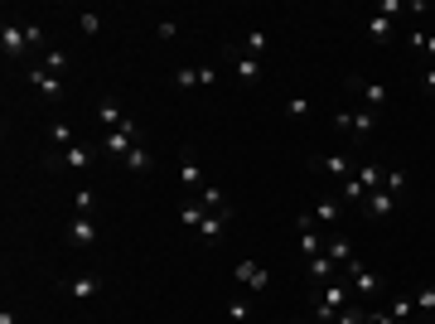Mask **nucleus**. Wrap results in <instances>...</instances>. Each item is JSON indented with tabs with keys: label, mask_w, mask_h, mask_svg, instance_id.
<instances>
[{
	"label": "nucleus",
	"mask_w": 435,
	"mask_h": 324,
	"mask_svg": "<svg viewBox=\"0 0 435 324\" xmlns=\"http://www.w3.org/2000/svg\"><path fill=\"white\" fill-rule=\"evenodd\" d=\"M392 208H397V194H387V189H373V194H368V203H363V213H368V218H387Z\"/></svg>",
	"instance_id": "obj_13"
},
{
	"label": "nucleus",
	"mask_w": 435,
	"mask_h": 324,
	"mask_svg": "<svg viewBox=\"0 0 435 324\" xmlns=\"http://www.w3.org/2000/svg\"><path fill=\"white\" fill-rule=\"evenodd\" d=\"M344 199H349V203H358V208L368 203V189L358 184V174H354V179H344Z\"/></svg>",
	"instance_id": "obj_36"
},
{
	"label": "nucleus",
	"mask_w": 435,
	"mask_h": 324,
	"mask_svg": "<svg viewBox=\"0 0 435 324\" xmlns=\"http://www.w3.org/2000/svg\"><path fill=\"white\" fill-rule=\"evenodd\" d=\"M344 271L354 276L358 296H373V291H378V286H382V276H378V271H373V267H368V262H358V257H354V262H344Z\"/></svg>",
	"instance_id": "obj_8"
},
{
	"label": "nucleus",
	"mask_w": 435,
	"mask_h": 324,
	"mask_svg": "<svg viewBox=\"0 0 435 324\" xmlns=\"http://www.w3.org/2000/svg\"><path fill=\"white\" fill-rule=\"evenodd\" d=\"M382 179H387V169H382V164H363V169H358V184H363L368 194L382 189Z\"/></svg>",
	"instance_id": "obj_24"
},
{
	"label": "nucleus",
	"mask_w": 435,
	"mask_h": 324,
	"mask_svg": "<svg viewBox=\"0 0 435 324\" xmlns=\"http://www.w3.org/2000/svg\"><path fill=\"white\" fill-rule=\"evenodd\" d=\"M368 324H397V320H392V310H368Z\"/></svg>",
	"instance_id": "obj_45"
},
{
	"label": "nucleus",
	"mask_w": 435,
	"mask_h": 324,
	"mask_svg": "<svg viewBox=\"0 0 435 324\" xmlns=\"http://www.w3.org/2000/svg\"><path fill=\"white\" fill-rule=\"evenodd\" d=\"M411 315H416V300H411V296L392 300V320H397V324H411Z\"/></svg>",
	"instance_id": "obj_30"
},
{
	"label": "nucleus",
	"mask_w": 435,
	"mask_h": 324,
	"mask_svg": "<svg viewBox=\"0 0 435 324\" xmlns=\"http://www.w3.org/2000/svg\"><path fill=\"white\" fill-rule=\"evenodd\" d=\"M126 169H131V174H150V150H145V145H131V155H126Z\"/></svg>",
	"instance_id": "obj_23"
},
{
	"label": "nucleus",
	"mask_w": 435,
	"mask_h": 324,
	"mask_svg": "<svg viewBox=\"0 0 435 324\" xmlns=\"http://www.w3.org/2000/svg\"><path fill=\"white\" fill-rule=\"evenodd\" d=\"M0 324H20V320H15V310H10V305L0 310Z\"/></svg>",
	"instance_id": "obj_47"
},
{
	"label": "nucleus",
	"mask_w": 435,
	"mask_h": 324,
	"mask_svg": "<svg viewBox=\"0 0 435 324\" xmlns=\"http://www.w3.org/2000/svg\"><path fill=\"white\" fill-rule=\"evenodd\" d=\"M78 29L82 34H102V15H78Z\"/></svg>",
	"instance_id": "obj_40"
},
{
	"label": "nucleus",
	"mask_w": 435,
	"mask_h": 324,
	"mask_svg": "<svg viewBox=\"0 0 435 324\" xmlns=\"http://www.w3.org/2000/svg\"><path fill=\"white\" fill-rule=\"evenodd\" d=\"M63 291H68L73 300H92L97 291H102V281H97V276H73V281H63Z\"/></svg>",
	"instance_id": "obj_15"
},
{
	"label": "nucleus",
	"mask_w": 435,
	"mask_h": 324,
	"mask_svg": "<svg viewBox=\"0 0 435 324\" xmlns=\"http://www.w3.org/2000/svg\"><path fill=\"white\" fill-rule=\"evenodd\" d=\"M295 247H300V257H305V262L324 252V242H320V233H315V228H295Z\"/></svg>",
	"instance_id": "obj_18"
},
{
	"label": "nucleus",
	"mask_w": 435,
	"mask_h": 324,
	"mask_svg": "<svg viewBox=\"0 0 435 324\" xmlns=\"http://www.w3.org/2000/svg\"><path fill=\"white\" fill-rule=\"evenodd\" d=\"M402 10H407V5H402V0H378V15H387V20H397V15H402Z\"/></svg>",
	"instance_id": "obj_41"
},
{
	"label": "nucleus",
	"mask_w": 435,
	"mask_h": 324,
	"mask_svg": "<svg viewBox=\"0 0 435 324\" xmlns=\"http://www.w3.org/2000/svg\"><path fill=\"white\" fill-rule=\"evenodd\" d=\"M25 34H29V49H39V44H44V29L34 25V20H25Z\"/></svg>",
	"instance_id": "obj_42"
},
{
	"label": "nucleus",
	"mask_w": 435,
	"mask_h": 324,
	"mask_svg": "<svg viewBox=\"0 0 435 324\" xmlns=\"http://www.w3.org/2000/svg\"><path fill=\"white\" fill-rule=\"evenodd\" d=\"M29 82H34V87L49 97V102H63V97H68V92H63V78H58V73H49V68H29Z\"/></svg>",
	"instance_id": "obj_9"
},
{
	"label": "nucleus",
	"mask_w": 435,
	"mask_h": 324,
	"mask_svg": "<svg viewBox=\"0 0 435 324\" xmlns=\"http://www.w3.org/2000/svg\"><path fill=\"white\" fill-rule=\"evenodd\" d=\"M44 68H49V73H63V68H68V54L49 49V54H44Z\"/></svg>",
	"instance_id": "obj_38"
},
{
	"label": "nucleus",
	"mask_w": 435,
	"mask_h": 324,
	"mask_svg": "<svg viewBox=\"0 0 435 324\" xmlns=\"http://www.w3.org/2000/svg\"><path fill=\"white\" fill-rule=\"evenodd\" d=\"M305 271H310V276H315V281H339V262H334V257H324V252H320V257H310V262H305Z\"/></svg>",
	"instance_id": "obj_14"
},
{
	"label": "nucleus",
	"mask_w": 435,
	"mask_h": 324,
	"mask_svg": "<svg viewBox=\"0 0 435 324\" xmlns=\"http://www.w3.org/2000/svg\"><path fill=\"white\" fill-rule=\"evenodd\" d=\"M242 49H247V58H261L266 49H271V34H266V29H247Z\"/></svg>",
	"instance_id": "obj_19"
},
{
	"label": "nucleus",
	"mask_w": 435,
	"mask_h": 324,
	"mask_svg": "<svg viewBox=\"0 0 435 324\" xmlns=\"http://www.w3.org/2000/svg\"><path fill=\"white\" fill-rule=\"evenodd\" d=\"M232 276L242 281L247 291H266V286H271V271L261 267V262H237V267H232Z\"/></svg>",
	"instance_id": "obj_7"
},
{
	"label": "nucleus",
	"mask_w": 435,
	"mask_h": 324,
	"mask_svg": "<svg viewBox=\"0 0 435 324\" xmlns=\"http://www.w3.org/2000/svg\"><path fill=\"white\" fill-rule=\"evenodd\" d=\"M58 160L68 164V169H87V145H68V150H58Z\"/></svg>",
	"instance_id": "obj_29"
},
{
	"label": "nucleus",
	"mask_w": 435,
	"mask_h": 324,
	"mask_svg": "<svg viewBox=\"0 0 435 324\" xmlns=\"http://www.w3.org/2000/svg\"><path fill=\"white\" fill-rule=\"evenodd\" d=\"M0 49H5L10 58H25V54H29L25 20H5V25H0Z\"/></svg>",
	"instance_id": "obj_4"
},
{
	"label": "nucleus",
	"mask_w": 435,
	"mask_h": 324,
	"mask_svg": "<svg viewBox=\"0 0 435 324\" xmlns=\"http://www.w3.org/2000/svg\"><path fill=\"white\" fill-rule=\"evenodd\" d=\"M97 121H102L107 131H121V126H126L131 116H126V111L116 107V97H97Z\"/></svg>",
	"instance_id": "obj_12"
},
{
	"label": "nucleus",
	"mask_w": 435,
	"mask_h": 324,
	"mask_svg": "<svg viewBox=\"0 0 435 324\" xmlns=\"http://www.w3.org/2000/svg\"><path fill=\"white\" fill-rule=\"evenodd\" d=\"M334 126H344V131H354V135H373V131H378V111H368V107L339 111V116H334Z\"/></svg>",
	"instance_id": "obj_5"
},
{
	"label": "nucleus",
	"mask_w": 435,
	"mask_h": 324,
	"mask_svg": "<svg viewBox=\"0 0 435 324\" xmlns=\"http://www.w3.org/2000/svg\"><path fill=\"white\" fill-rule=\"evenodd\" d=\"M136 140H140V126H136V121H126L121 131H107V135H102V150H107V155H116V160H126Z\"/></svg>",
	"instance_id": "obj_3"
},
{
	"label": "nucleus",
	"mask_w": 435,
	"mask_h": 324,
	"mask_svg": "<svg viewBox=\"0 0 435 324\" xmlns=\"http://www.w3.org/2000/svg\"><path fill=\"white\" fill-rule=\"evenodd\" d=\"M73 126H68V121H54V126H49V145H54V150H68V145H78V140H73Z\"/></svg>",
	"instance_id": "obj_21"
},
{
	"label": "nucleus",
	"mask_w": 435,
	"mask_h": 324,
	"mask_svg": "<svg viewBox=\"0 0 435 324\" xmlns=\"http://www.w3.org/2000/svg\"><path fill=\"white\" fill-rule=\"evenodd\" d=\"M310 169H320V174H334V179H354V155H315Z\"/></svg>",
	"instance_id": "obj_6"
},
{
	"label": "nucleus",
	"mask_w": 435,
	"mask_h": 324,
	"mask_svg": "<svg viewBox=\"0 0 435 324\" xmlns=\"http://www.w3.org/2000/svg\"><path fill=\"white\" fill-rule=\"evenodd\" d=\"M286 116H290V121H305V116H310V97H286Z\"/></svg>",
	"instance_id": "obj_33"
},
{
	"label": "nucleus",
	"mask_w": 435,
	"mask_h": 324,
	"mask_svg": "<svg viewBox=\"0 0 435 324\" xmlns=\"http://www.w3.org/2000/svg\"><path fill=\"white\" fill-rule=\"evenodd\" d=\"M68 242L73 247H97V223L87 213H78L73 223H68Z\"/></svg>",
	"instance_id": "obj_11"
},
{
	"label": "nucleus",
	"mask_w": 435,
	"mask_h": 324,
	"mask_svg": "<svg viewBox=\"0 0 435 324\" xmlns=\"http://www.w3.org/2000/svg\"><path fill=\"white\" fill-rule=\"evenodd\" d=\"M203 208L208 213H227V194L218 189V184H203Z\"/></svg>",
	"instance_id": "obj_25"
},
{
	"label": "nucleus",
	"mask_w": 435,
	"mask_h": 324,
	"mask_svg": "<svg viewBox=\"0 0 435 324\" xmlns=\"http://www.w3.org/2000/svg\"><path fill=\"white\" fill-rule=\"evenodd\" d=\"M232 213V208H227ZM227 213H208L203 223H198V233H203V242H218L222 238V228H227Z\"/></svg>",
	"instance_id": "obj_20"
},
{
	"label": "nucleus",
	"mask_w": 435,
	"mask_h": 324,
	"mask_svg": "<svg viewBox=\"0 0 435 324\" xmlns=\"http://www.w3.org/2000/svg\"><path fill=\"white\" fill-rule=\"evenodd\" d=\"M179 184L184 189H203V169H198V160H193L189 150L179 155Z\"/></svg>",
	"instance_id": "obj_16"
},
{
	"label": "nucleus",
	"mask_w": 435,
	"mask_h": 324,
	"mask_svg": "<svg viewBox=\"0 0 435 324\" xmlns=\"http://www.w3.org/2000/svg\"><path fill=\"white\" fill-rule=\"evenodd\" d=\"M213 82H218V68H213V63H203V68H198V87H213Z\"/></svg>",
	"instance_id": "obj_43"
},
{
	"label": "nucleus",
	"mask_w": 435,
	"mask_h": 324,
	"mask_svg": "<svg viewBox=\"0 0 435 324\" xmlns=\"http://www.w3.org/2000/svg\"><path fill=\"white\" fill-rule=\"evenodd\" d=\"M407 44H411V49H421L426 58H435V34H431V29H411Z\"/></svg>",
	"instance_id": "obj_28"
},
{
	"label": "nucleus",
	"mask_w": 435,
	"mask_h": 324,
	"mask_svg": "<svg viewBox=\"0 0 435 324\" xmlns=\"http://www.w3.org/2000/svg\"><path fill=\"white\" fill-rule=\"evenodd\" d=\"M339 218H344L339 199H320V203H315V223H339Z\"/></svg>",
	"instance_id": "obj_26"
},
{
	"label": "nucleus",
	"mask_w": 435,
	"mask_h": 324,
	"mask_svg": "<svg viewBox=\"0 0 435 324\" xmlns=\"http://www.w3.org/2000/svg\"><path fill=\"white\" fill-rule=\"evenodd\" d=\"M174 87H198V68H193V63H179V68H174Z\"/></svg>",
	"instance_id": "obj_35"
},
{
	"label": "nucleus",
	"mask_w": 435,
	"mask_h": 324,
	"mask_svg": "<svg viewBox=\"0 0 435 324\" xmlns=\"http://www.w3.org/2000/svg\"><path fill=\"white\" fill-rule=\"evenodd\" d=\"M155 34H160V39H174V34H179V25H174V20H160V25H155Z\"/></svg>",
	"instance_id": "obj_44"
},
{
	"label": "nucleus",
	"mask_w": 435,
	"mask_h": 324,
	"mask_svg": "<svg viewBox=\"0 0 435 324\" xmlns=\"http://www.w3.org/2000/svg\"><path fill=\"white\" fill-rule=\"evenodd\" d=\"M324 257H334V262L344 267V262H354V242H349V238H329V242H324Z\"/></svg>",
	"instance_id": "obj_22"
},
{
	"label": "nucleus",
	"mask_w": 435,
	"mask_h": 324,
	"mask_svg": "<svg viewBox=\"0 0 435 324\" xmlns=\"http://www.w3.org/2000/svg\"><path fill=\"white\" fill-rule=\"evenodd\" d=\"M421 87H426V92H431V97H435V63H431V68H426V73H421Z\"/></svg>",
	"instance_id": "obj_46"
},
{
	"label": "nucleus",
	"mask_w": 435,
	"mask_h": 324,
	"mask_svg": "<svg viewBox=\"0 0 435 324\" xmlns=\"http://www.w3.org/2000/svg\"><path fill=\"white\" fill-rule=\"evenodd\" d=\"M315 324H320V320H315Z\"/></svg>",
	"instance_id": "obj_48"
},
{
	"label": "nucleus",
	"mask_w": 435,
	"mask_h": 324,
	"mask_svg": "<svg viewBox=\"0 0 435 324\" xmlns=\"http://www.w3.org/2000/svg\"><path fill=\"white\" fill-rule=\"evenodd\" d=\"M73 208H78V213H87V218H92V208H97V194L87 189V184H82V189H73Z\"/></svg>",
	"instance_id": "obj_31"
},
{
	"label": "nucleus",
	"mask_w": 435,
	"mask_h": 324,
	"mask_svg": "<svg viewBox=\"0 0 435 324\" xmlns=\"http://www.w3.org/2000/svg\"><path fill=\"white\" fill-rule=\"evenodd\" d=\"M411 300H416V315H431V310H435V286H421V291H411Z\"/></svg>",
	"instance_id": "obj_32"
},
{
	"label": "nucleus",
	"mask_w": 435,
	"mask_h": 324,
	"mask_svg": "<svg viewBox=\"0 0 435 324\" xmlns=\"http://www.w3.org/2000/svg\"><path fill=\"white\" fill-rule=\"evenodd\" d=\"M349 92H358V102L368 111H382L392 102V87H387V82H373V78H349Z\"/></svg>",
	"instance_id": "obj_2"
},
{
	"label": "nucleus",
	"mask_w": 435,
	"mask_h": 324,
	"mask_svg": "<svg viewBox=\"0 0 435 324\" xmlns=\"http://www.w3.org/2000/svg\"><path fill=\"white\" fill-rule=\"evenodd\" d=\"M222 54L232 58V73H237V82H261V58H247V54H237L232 44H227Z\"/></svg>",
	"instance_id": "obj_10"
},
{
	"label": "nucleus",
	"mask_w": 435,
	"mask_h": 324,
	"mask_svg": "<svg viewBox=\"0 0 435 324\" xmlns=\"http://www.w3.org/2000/svg\"><path fill=\"white\" fill-rule=\"evenodd\" d=\"M203 218H208V208H203V203H179V223H184V228H193V233H198V223H203Z\"/></svg>",
	"instance_id": "obj_27"
},
{
	"label": "nucleus",
	"mask_w": 435,
	"mask_h": 324,
	"mask_svg": "<svg viewBox=\"0 0 435 324\" xmlns=\"http://www.w3.org/2000/svg\"><path fill=\"white\" fill-rule=\"evenodd\" d=\"M227 320L232 324H252V305H247V300H227Z\"/></svg>",
	"instance_id": "obj_34"
},
{
	"label": "nucleus",
	"mask_w": 435,
	"mask_h": 324,
	"mask_svg": "<svg viewBox=\"0 0 435 324\" xmlns=\"http://www.w3.org/2000/svg\"><path fill=\"white\" fill-rule=\"evenodd\" d=\"M334 324H368V310H358V305H349V310H344V315H339Z\"/></svg>",
	"instance_id": "obj_39"
},
{
	"label": "nucleus",
	"mask_w": 435,
	"mask_h": 324,
	"mask_svg": "<svg viewBox=\"0 0 435 324\" xmlns=\"http://www.w3.org/2000/svg\"><path fill=\"white\" fill-rule=\"evenodd\" d=\"M382 189H387V194H402V189H407V169H387Z\"/></svg>",
	"instance_id": "obj_37"
},
{
	"label": "nucleus",
	"mask_w": 435,
	"mask_h": 324,
	"mask_svg": "<svg viewBox=\"0 0 435 324\" xmlns=\"http://www.w3.org/2000/svg\"><path fill=\"white\" fill-rule=\"evenodd\" d=\"M363 34H368L373 44H387V39H392V20H387V15H378V10H373V15L363 20Z\"/></svg>",
	"instance_id": "obj_17"
},
{
	"label": "nucleus",
	"mask_w": 435,
	"mask_h": 324,
	"mask_svg": "<svg viewBox=\"0 0 435 324\" xmlns=\"http://www.w3.org/2000/svg\"><path fill=\"white\" fill-rule=\"evenodd\" d=\"M349 305H354V300H349V286H344V281H329L324 291L315 296V320H320V324H334L344 310H349Z\"/></svg>",
	"instance_id": "obj_1"
}]
</instances>
